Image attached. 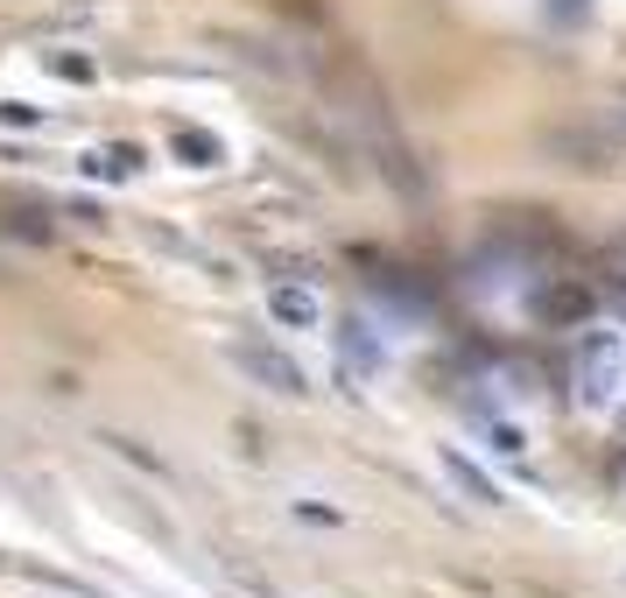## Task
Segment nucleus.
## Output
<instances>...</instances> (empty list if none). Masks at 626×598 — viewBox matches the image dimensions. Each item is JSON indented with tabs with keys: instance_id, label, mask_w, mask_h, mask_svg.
Returning <instances> with one entry per match:
<instances>
[{
	"instance_id": "obj_5",
	"label": "nucleus",
	"mask_w": 626,
	"mask_h": 598,
	"mask_svg": "<svg viewBox=\"0 0 626 598\" xmlns=\"http://www.w3.org/2000/svg\"><path fill=\"white\" fill-rule=\"evenodd\" d=\"M85 177H135V148H92Z\"/></svg>"
},
{
	"instance_id": "obj_6",
	"label": "nucleus",
	"mask_w": 626,
	"mask_h": 598,
	"mask_svg": "<svg viewBox=\"0 0 626 598\" xmlns=\"http://www.w3.org/2000/svg\"><path fill=\"white\" fill-rule=\"evenodd\" d=\"M106 451H113V458H127V465H141L148 479H169V465H162V458H156V451H141V443H135V437H106Z\"/></svg>"
},
{
	"instance_id": "obj_2",
	"label": "nucleus",
	"mask_w": 626,
	"mask_h": 598,
	"mask_svg": "<svg viewBox=\"0 0 626 598\" xmlns=\"http://www.w3.org/2000/svg\"><path fill=\"white\" fill-rule=\"evenodd\" d=\"M619 374H626V345L613 332H592L577 345V388H584V401H613Z\"/></svg>"
},
{
	"instance_id": "obj_10",
	"label": "nucleus",
	"mask_w": 626,
	"mask_h": 598,
	"mask_svg": "<svg viewBox=\"0 0 626 598\" xmlns=\"http://www.w3.org/2000/svg\"><path fill=\"white\" fill-rule=\"evenodd\" d=\"M556 8V22H584V0H549Z\"/></svg>"
},
{
	"instance_id": "obj_9",
	"label": "nucleus",
	"mask_w": 626,
	"mask_h": 598,
	"mask_svg": "<svg viewBox=\"0 0 626 598\" xmlns=\"http://www.w3.org/2000/svg\"><path fill=\"white\" fill-rule=\"evenodd\" d=\"M50 71H64V78H92V64H85V56H50Z\"/></svg>"
},
{
	"instance_id": "obj_8",
	"label": "nucleus",
	"mask_w": 626,
	"mask_h": 598,
	"mask_svg": "<svg viewBox=\"0 0 626 598\" xmlns=\"http://www.w3.org/2000/svg\"><path fill=\"white\" fill-rule=\"evenodd\" d=\"M444 472H450V479H458V486H465L471 500H492V486H486V479H479V472H471V465H465V458H444Z\"/></svg>"
},
{
	"instance_id": "obj_4",
	"label": "nucleus",
	"mask_w": 626,
	"mask_h": 598,
	"mask_svg": "<svg viewBox=\"0 0 626 598\" xmlns=\"http://www.w3.org/2000/svg\"><path fill=\"white\" fill-rule=\"evenodd\" d=\"M169 148H177L191 169H219L225 162V141H219V134H204V127H169Z\"/></svg>"
},
{
	"instance_id": "obj_7",
	"label": "nucleus",
	"mask_w": 626,
	"mask_h": 598,
	"mask_svg": "<svg viewBox=\"0 0 626 598\" xmlns=\"http://www.w3.org/2000/svg\"><path fill=\"white\" fill-rule=\"evenodd\" d=\"M0 127H50V113H35L22 99H0Z\"/></svg>"
},
{
	"instance_id": "obj_1",
	"label": "nucleus",
	"mask_w": 626,
	"mask_h": 598,
	"mask_svg": "<svg viewBox=\"0 0 626 598\" xmlns=\"http://www.w3.org/2000/svg\"><path fill=\"white\" fill-rule=\"evenodd\" d=\"M225 359H233L246 380H261L268 395H282V401H303V395H310V388H303V366H296L289 353H275V345H261V338H233V345H225Z\"/></svg>"
},
{
	"instance_id": "obj_3",
	"label": "nucleus",
	"mask_w": 626,
	"mask_h": 598,
	"mask_svg": "<svg viewBox=\"0 0 626 598\" xmlns=\"http://www.w3.org/2000/svg\"><path fill=\"white\" fill-rule=\"evenodd\" d=\"M268 317L289 324V332H310V324L325 317V303H317L303 282H275V288H268Z\"/></svg>"
}]
</instances>
